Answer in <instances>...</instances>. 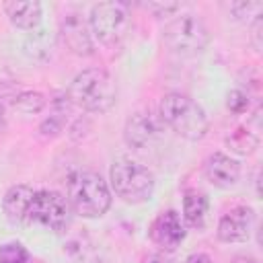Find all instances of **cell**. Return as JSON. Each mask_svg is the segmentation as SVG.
Returning <instances> with one entry per match:
<instances>
[{"label":"cell","mask_w":263,"mask_h":263,"mask_svg":"<svg viewBox=\"0 0 263 263\" xmlns=\"http://www.w3.org/2000/svg\"><path fill=\"white\" fill-rule=\"evenodd\" d=\"M158 119L162 121V125H168L177 136L191 142L201 140L210 129L203 107L183 92H166L160 99Z\"/></svg>","instance_id":"1"},{"label":"cell","mask_w":263,"mask_h":263,"mask_svg":"<svg viewBox=\"0 0 263 263\" xmlns=\"http://www.w3.org/2000/svg\"><path fill=\"white\" fill-rule=\"evenodd\" d=\"M70 105L88 113H107L117 101V88L109 72L103 68H88L74 76L66 90Z\"/></svg>","instance_id":"2"},{"label":"cell","mask_w":263,"mask_h":263,"mask_svg":"<svg viewBox=\"0 0 263 263\" xmlns=\"http://www.w3.org/2000/svg\"><path fill=\"white\" fill-rule=\"evenodd\" d=\"M66 199L74 214L101 218L111 208V189L95 171H74L66 181Z\"/></svg>","instance_id":"3"},{"label":"cell","mask_w":263,"mask_h":263,"mask_svg":"<svg viewBox=\"0 0 263 263\" xmlns=\"http://www.w3.org/2000/svg\"><path fill=\"white\" fill-rule=\"evenodd\" d=\"M109 185L119 199L125 203H144L154 193V175L142 162L119 156L111 162L109 168Z\"/></svg>","instance_id":"4"},{"label":"cell","mask_w":263,"mask_h":263,"mask_svg":"<svg viewBox=\"0 0 263 263\" xmlns=\"http://www.w3.org/2000/svg\"><path fill=\"white\" fill-rule=\"evenodd\" d=\"M162 41L179 55H195L208 47L210 31L199 14L179 12L164 25Z\"/></svg>","instance_id":"5"},{"label":"cell","mask_w":263,"mask_h":263,"mask_svg":"<svg viewBox=\"0 0 263 263\" xmlns=\"http://www.w3.org/2000/svg\"><path fill=\"white\" fill-rule=\"evenodd\" d=\"M132 27V14L123 2H99L90 8L88 29L92 39L111 47L125 39Z\"/></svg>","instance_id":"6"},{"label":"cell","mask_w":263,"mask_h":263,"mask_svg":"<svg viewBox=\"0 0 263 263\" xmlns=\"http://www.w3.org/2000/svg\"><path fill=\"white\" fill-rule=\"evenodd\" d=\"M72 208L68 199L53 189H35L29 208H27V218L25 226H45L53 232H62L70 226L72 220Z\"/></svg>","instance_id":"7"},{"label":"cell","mask_w":263,"mask_h":263,"mask_svg":"<svg viewBox=\"0 0 263 263\" xmlns=\"http://www.w3.org/2000/svg\"><path fill=\"white\" fill-rule=\"evenodd\" d=\"M162 136V121L158 115H152L150 111H138L132 117H127L123 127V140L129 148L144 150L158 142Z\"/></svg>","instance_id":"8"},{"label":"cell","mask_w":263,"mask_h":263,"mask_svg":"<svg viewBox=\"0 0 263 263\" xmlns=\"http://www.w3.org/2000/svg\"><path fill=\"white\" fill-rule=\"evenodd\" d=\"M148 236L158 249L173 253L185 240V222L175 210L160 212L152 220V224L148 228Z\"/></svg>","instance_id":"9"},{"label":"cell","mask_w":263,"mask_h":263,"mask_svg":"<svg viewBox=\"0 0 263 263\" xmlns=\"http://www.w3.org/2000/svg\"><path fill=\"white\" fill-rule=\"evenodd\" d=\"M257 214L251 205H236L220 218L216 234L222 242H245L251 238Z\"/></svg>","instance_id":"10"},{"label":"cell","mask_w":263,"mask_h":263,"mask_svg":"<svg viewBox=\"0 0 263 263\" xmlns=\"http://www.w3.org/2000/svg\"><path fill=\"white\" fill-rule=\"evenodd\" d=\"M62 39L66 47L76 55H92L95 53V39L88 29V23L80 14H70L62 21Z\"/></svg>","instance_id":"11"},{"label":"cell","mask_w":263,"mask_h":263,"mask_svg":"<svg viewBox=\"0 0 263 263\" xmlns=\"http://www.w3.org/2000/svg\"><path fill=\"white\" fill-rule=\"evenodd\" d=\"M203 175L205 179L218 187V189H228L232 187L238 177H240V164L238 160L230 158L228 154L214 152L203 160Z\"/></svg>","instance_id":"12"},{"label":"cell","mask_w":263,"mask_h":263,"mask_svg":"<svg viewBox=\"0 0 263 263\" xmlns=\"http://www.w3.org/2000/svg\"><path fill=\"white\" fill-rule=\"evenodd\" d=\"M35 193V187L27 185V183H18V185H12L6 193H4V199H2V210H4V216L8 218V222L16 224V226H25V218H27V208H29V201Z\"/></svg>","instance_id":"13"},{"label":"cell","mask_w":263,"mask_h":263,"mask_svg":"<svg viewBox=\"0 0 263 263\" xmlns=\"http://www.w3.org/2000/svg\"><path fill=\"white\" fill-rule=\"evenodd\" d=\"M4 12L8 16V21L16 27V29H35L41 23V4L37 0H29V2H4Z\"/></svg>","instance_id":"14"},{"label":"cell","mask_w":263,"mask_h":263,"mask_svg":"<svg viewBox=\"0 0 263 263\" xmlns=\"http://www.w3.org/2000/svg\"><path fill=\"white\" fill-rule=\"evenodd\" d=\"M210 199L199 189H187L183 195V222L191 228H203Z\"/></svg>","instance_id":"15"},{"label":"cell","mask_w":263,"mask_h":263,"mask_svg":"<svg viewBox=\"0 0 263 263\" xmlns=\"http://www.w3.org/2000/svg\"><path fill=\"white\" fill-rule=\"evenodd\" d=\"M10 105H12V109H16L25 115H37L45 109L47 99L39 90H21L18 95H14L10 99Z\"/></svg>","instance_id":"16"},{"label":"cell","mask_w":263,"mask_h":263,"mask_svg":"<svg viewBox=\"0 0 263 263\" xmlns=\"http://www.w3.org/2000/svg\"><path fill=\"white\" fill-rule=\"evenodd\" d=\"M226 144H228V148H230L232 152L247 156V154H253V152L259 148V138H257L255 134H251L249 129L238 127V129H234V132L226 138Z\"/></svg>","instance_id":"17"},{"label":"cell","mask_w":263,"mask_h":263,"mask_svg":"<svg viewBox=\"0 0 263 263\" xmlns=\"http://www.w3.org/2000/svg\"><path fill=\"white\" fill-rule=\"evenodd\" d=\"M0 263H31V257L18 240H10L0 247Z\"/></svg>","instance_id":"18"},{"label":"cell","mask_w":263,"mask_h":263,"mask_svg":"<svg viewBox=\"0 0 263 263\" xmlns=\"http://www.w3.org/2000/svg\"><path fill=\"white\" fill-rule=\"evenodd\" d=\"M228 14H232V18L236 21H245L247 16H259V10L263 8L261 2H245V0H238V2H224L222 4Z\"/></svg>","instance_id":"19"},{"label":"cell","mask_w":263,"mask_h":263,"mask_svg":"<svg viewBox=\"0 0 263 263\" xmlns=\"http://www.w3.org/2000/svg\"><path fill=\"white\" fill-rule=\"evenodd\" d=\"M226 107H228L232 113H245V111L249 109V97H247L242 90L234 88V90H230L228 97H226Z\"/></svg>","instance_id":"20"},{"label":"cell","mask_w":263,"mask_h":263,"mask_svg":"<svg viewBox=\"0 0 263 263\" xmlns=\"http://www.w3.org/2000/svg\"><path fill=\"white\" fill-rule=\"evenodd\" d=\"M144 8H148L156 16H175V12L183 8V4L181 2H148L144 4Z\"/></svg>","instance_id":"21"},{"label":"cell","mask_w":263,"mask_h":263,"mask_svg":"<svg viewBox=\"0 0 263 263\" xmlns=\"http://www.w3.org/2000/svg\"><path fill=\"white\" fill-rule=\"evenodd\" d=\"M185 263H214V261L205 253H193V255H189L185 259Z\"/></svg>","instance_id":"22"},{"label":"cell","mask_w":263,"mask_h":263,"mask_svg":"<svg viewBox=\"0 0 263 263\" xmlns=\"http://www.w3.org/2000/svg\"><path fill=\"white\" fill-rule=\"evenodd\" d=\"M144 263H171L164 255H148L146 259H144Z\"/></svg>","instance_id":"23"},{"label":"cell","mask_w":263,"mask_h":263,"mask_svg":"<svg viewBox=\"0 0 263 263\" xmlns=\"http://www.w3.org/2000/svg\"><path fill=\"white\" fill-rule=\"evenodd\" d=\"M4 127H6V111H4V105L0 103V136H2Z\"/></svg>","instance_id":"24"},{"label":"cell","mask_w":263,"mask_h":263,"mask_svg":"<svg viewBox=\"0 0 263 263\" xmlns=\"http://www.w3.org/2000/svg\"><path fill=\"white\" fill-rule=\"evenodd\" d=\"M232 263H259V259H255V257H236Z\"/></svg>","instance_id":"25"}]
</instances>
